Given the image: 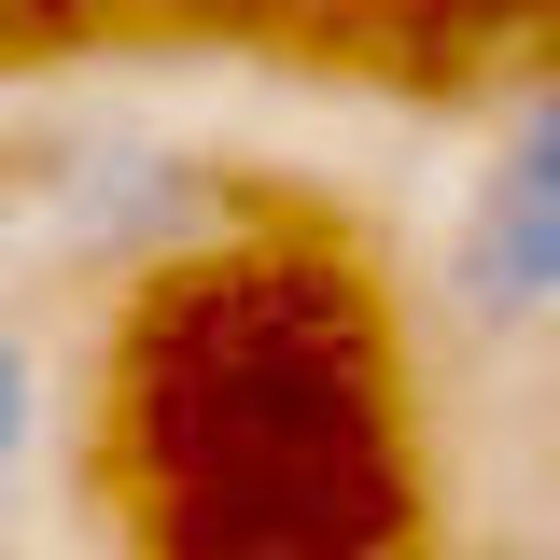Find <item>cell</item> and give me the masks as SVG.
Here are the masks:
<instances>
[{
	"instance_id": "cell-2",
	"label": "cell",
	"mask_w": 560,
	"mask_h": 560,
	"mask_svg": "<svg viewBox=\"0 0 560 560\" xmlns=\"http://www.w3.org/2000/svg\"><path fill=\"white\" fill-rule=\"evenodd\" d=\"M490 183H504V197H560V98L504 140V168H490Z\"/></svg>"
},
{
	"instance_id": "cell-1",
	"label": "cell",
	"mask_w": 560,
	"mask_h": 560,
	"mask_svg": "<svg viewBox=\"0 0 560 560\" xmlns=\"http://www.w3.org/2000/svg\"><path fill=\"white\" fill-rule=\"evenodd\" d=\"M463 294H477L490 323L560 308V197H504V183H490L477 238H463Z\"/></svg>"
},
{
	"instance_id": "cell-3",
	"label": "cell",
	"mask_w": 560,
	"mask_h": 560,
	"mask_svg": "<svg viewBox=\"0 0 560 560\" xmlns=\"http://www.w3.org/2000/svg\"><path fill=\"white\" fill-rule=\"evenodd\" d=\"M14 448H28V350L0 337V463H14Z\"/></svg>"
}]
</instances>
